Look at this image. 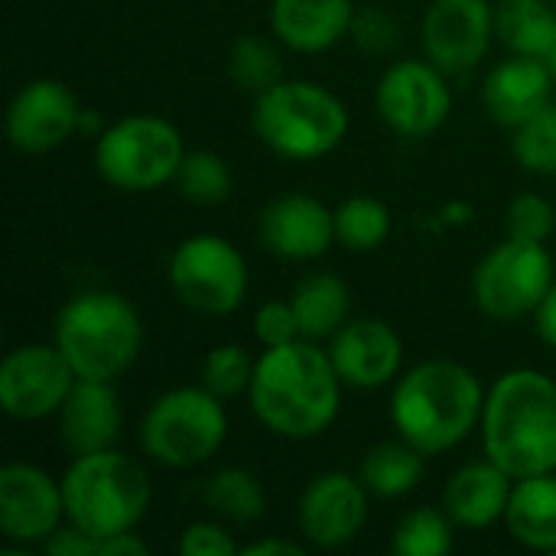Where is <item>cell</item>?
<instances>
[{
  "instance_id": "obj_3",
  "label": "cell",
  "mask_w": 556,
  "mask_h": 556,
  "mask_svg": "<svg viewBox=\"0 0 556 556\" xmlns=\"http://www.w3.org/2000/svg\"><path fill=\"white\" fill-rule=\"evenodd\" d=\"M485 459L511 479L556 472V381L538 368H511L489 391L482 407Z\"/></svg>"
},
{
  "instance_id": "obj_11",
  "label": "cell",
  "mask_w": 556,
  "mask_h": 556,
  "mask_svg": "<svg viewBox=\"0 0 556 556\" xmlns=\"http://www.w3.org/2000/svg\"><path fill=\"white\" fill-rule=\"evenodd\" d=\"M375 111L381 124L391 127L397 137L420 140L437 134L453 111L446 72L437 68L430 59L391 62L375 85Z\"/></svg>"
},
{
  "instance_id": "obj_23",
  "label": "cell",
  "mask_w": 556,
  "mask_h": 556,
  "mask_svg": "<svg viewBox=\"0 0 556 556\" xmlns=\"http://www.w3.org/2000/svg\"><path fill=\"white\" fill-rule=\"evenodd\" d=\"M505 528L521 547L556 554V472L515 479Z\"/></svg>"
},
{
  "instance_id": "obj_14",
  "label": "cell",
  "mask_w": 556,
  "mask_h": 556,
  "mask_svg": "<svg viewBox=\"0 0 556 556\" xmlns=\"http://www.w3.org/2000/svg\"><path fill=\"white\" fill-rule=\"evenodd\" d=\"M81 104L75 91L59 78H33L16 88L7 104L3 130L13 150L39 156L59 150L78 134Z\"/></svg>"
},
{
  "instance_id": "obj_13",
  "label": "cell",
  "mask_w": 556,
  "mask_h": 556,
  "mask_svg": "<svg viewBox=\"0 0 556 556\" xmlns=\"http://www.w3.org/2000/svg\"><path fill=\"white\" fill-rule=\"evenodd\" d=\"M62 479L33 463H7L0 469V538L13 547L46 544L65 525Z\"/></svg>"
},
{
  "instance_id": "obj_27",
  "label": "cell",
  "mask_w": 556,
  "mask_h": 556,
  "mask_svg": "<svg viewBox=\"0 0 556 556\" xmlns=\"http://www.w3.org/2000/svg\"><path fill=\"white\" fill-rule=\"evenodd\" d=\"M495 33L508 52L544 59L556 33V10L547 0H498Z\"/></svg>"
},
{
  "instance_id": "obj_12",
  "label": "cell",
  "mask_w": 556,
  "mask_h": 556,
  "mask_svg": "<svg viewBox=\"0 0 556 556\" xmlns=\"http://www.w3.org/2000/svg\"><path fill=\"white\" fill-rule=\"evenodd\" d=\"M78 375L55 342H26L0 365V407L7 417L36 424L62 410Z\"/></svg>"
},
{
  "instance_id": "obj_34",
  "label": "cell",
  "mask_w": 556,
  "mask_h": 556,
  "mask_svg": "<svg viewBox=\"0 0 556 556\" xmlns=\"http://www.w3.org/2000/svg\"><path fill=\"white\" fill-rule=\"evenodd\" d=\"M349 39L355 42V49H362L368 55H388L391 49L401 46L404 26H401V20L388 7L368 3V7H355Z\"/></svg>"
},
{
  "instance_id": "obj_9",
  "label": "cell",
  "mask_w": 556,
  "mask_h": 556,
  "mask_svg": "<svg viewBox=\"0 0 556 556\" xmlns=\"http://www.w3.org/2000/svg\"><path fill=\"white\" fill-rule=\"evenodd\" d=\"M176 300L202 316L235 313L251 287L244 254L222 235H192L176 244L166 267Z\"/></svg>"
},
{
  "instance_id": "obj_43",
  "label": "cell",
  "mask_w": 556,
  "mask_h": 556,
  "mask_svg": "<svg viewBox=\"0 0 556 556\" xmlns=\"http://www.w3.org/2000/svg\"><path fill=\"white\" fill-rule=\"evenodd\" d=\"M472 222V205L469 202H450L443 208V225H466Z\"/></svg>"
},
{
  "instance_id": "obj_41",
  "label": "cell",
  "mask_w": 556,
  "mask_h": 556,
  "mask_svg": "<svg viewBox=\"0 0 556 556\" xmlns=\"http://www.w3.org/2000/svg\"><path fill=\"white\" fill-rule=\"evenodd\" d=\"M306 547L287 538H261L241 547V556H303Z\"/></svg>"
},
{
  "instance_id": "obj_19",
  "label": "cell",
  "mask_w": 556,
  "mask_h": 556,
  "mask_svg": "<svg viewBox=\"0 0 556 556\" xmlns=\"http://www.w3.org/2000/svg\"><path fill=\"white\" fill-rule=\"evenodd\" d=\"M114 381H88L78 378L72 394L65 397L59 417V440L68 456L101 453L117 446L124 414L121 401L111 388Z\"/></svg>"
},
{
  "instance_id": "obj_5",
  "label": "cell",
  "mask_w": 556,
  "mask_h": 556,
  "mask_svg": "<svg viewBox=\"0 0 556 556\" xmlns=\"http://www.w3.org/2000/svg\"><path fill=\"white\" fill-rule=\"evenodd\" d=\"M52 342L78 378L117 381L143 349V323L127 296L85 290L59 309Z\"/></svg>"
},
{
  "instance_id": "obj_4",
  "label": "cell",
  "mask_w": 556,
  "mask_h": 556,
  "mask_svg": "<svg viewBox=\"0 0 556 556\" xmlns=\"http://www.w3.org/2000/svg\"><path fill=\"white\" fill-rule=\"evenodd\" d=\"M251 130L274 156L313 163L342 147L349 134V108L319 81L283 78L254 94Z\"/></svg>"
},
{
  "instance_id": "obj_26",
  "label": "cell",
  "mask_w": 556,
  "mask_h": 556,
  "mask_svg": "<svg viewBox=\"0 0 556 556\" xmlns=\"http://www.w3.org/2000/svg\"><path fill=\"white\" fill-rule=\"evenodd\" d=\"M202 505L225 525L248 528L264 518L267 511V492L261 479L241 466H225L212 472L202 485Z\"/></svg>"
},
{
  "instance_id": "obj_8",
  "label": "cell",
  "mask_w": 556,
  "mask_h": 556,
  "mask_svg": "<svg viewBox=\"0 0 556 556\" xmlns=\"http://www.w3.org/2000/svg\"><path fill=\"white\" fill-rule=\"evenodd\" d=\"M94 169L121 192H153L176 179L186 160L182 130L160 114H127L94 137Z\"/></svg>"
},
{
  "instance_id": "obj_42",
  "label": "cell",
  "mask_w": 556,
  "mask_h": 556,
  "mask_svg": "<svg viewBox=\"0 0 556 556\" xmlns=\"http://www.w3.org/2000/svg\"><path fill=\"white\" fill-rule=\"evenodd\" d=\"M104 127H108V124H104V117H101L94 108H81V117H78V134H85V137H98Z\"/></svg>"
},
{
  "instance_id": "obj_35",
  "label": "cell",
  "mask_w": 556,
  "mask_h": 556,
  "mask_svg": "<svg viewBox=\"0 0 556 556\" xmlns=\"http://www.w3.org/2000/svg\"><path fill=\"white\" fill-rule=\"evenodd\" d=\"M505 228L511 238H525V241H544L554 235L556 212L554 205L544 195L525 192L518 199H511L508 215H505Z\"/></svg>"
},
{
  "instance_id": "obj_1",
  "label": "cell",
  "mask_w": 556,
  "mask_h": 556,
  "mask_svg": "<svg viewBox=\"0 0 556 556\" xmlns=\"http://www.w3.org/2000/svg\"><path fill=\"white\" fill-rule=\"evenodd\" d=\"M251 414L274 437H323L342 410V378L319 342L296 339L264 349L248 388Z\"/></svg>"
},
{
  "instance_id": "obj_18",
  "label": "cell",
  "mask_w": 556,
  "mask_h": 556,
  "mask_svg": "<svg viewBox=\"0 0 556 556\" xmlns=\"http://www.w3.org/2000/svg\"><path fill=\"white\" fill-rule=\"evenodd\" d=\"M342 384L358 391H378L401 378L404 342L391 323L378 316L349 319L326 345Z\"/></svg>"
},
{
  "instance_id": "obj_30",
  "label": "cell",
  "mask_w": 556,
  "mask_h": 556,
  "mask_svg": "<svg viewBox=\"0 0 556 556\" xmlns=\"http://www.w3.org/2000/svg\"><path fill=\"white\" fill-rule=\"evenodd\" d=\"M228 78L248 94H261L287 78L283 55L264 36H241L228 49Z\"/></svg>"
},
{
  "instance_id": "obj_39",
  "label": "cell",
  "mask_w": 556,
  "mask_h": 556,
  "mask_svg": "<svg viewBox=\"0 0 556 556\" xmlns=\"http://www.w3.org/2000/svg\"><path fill=\"white\" fill-rule=\"evenodd\" d=\"M534 332L538 339L547 345V349H556V280L554 287L547 290V296L541 300V306L534 309Z\"/></svg>"
},
{
  "instance_id": "obj_44",
  "label": "cell",
  "mask_w": 556,
  "mask_h": 556,
  "mask_svg": "<svg viewBox=\"0 0 556 556\" xmlns=\"http://www.w3.org/2000/svg\"><path fill=\"white\" fill-rule=\"evenodd\" d=\"M547 68H551V75L556 78V33H554V39H551V46H547V52H544V59H541Z\"/></svg>"
},
{
  "instance_id": "obj_32",
  "label": "cell",
  "mask_w": 556,
  "mask_h": 556,
  "mask_svg": "<svg viewBox=\"0 0 556 556\" xmlns=\"http://www.w3.org/2000/svg\"><path fill=\"white\" fill-rule=\"evenodd\" d=\"M254 365H257V358H251V352L244 345H235V342L218 345L205 355L199 384L222 401H235L238 394H248Z\"/></svg>"
},
{
  "instance_id": "obj_16",
  "label": "cell",
  "mask_w": 556,
  "mask_h": 556,
  "mask_svg": "<svg viewBox=\"0 0 556 556\" xmlns=\"http://www.w3.org/2000/svg\"><path fill=\"white\" fill-rule=\"evenodd\" d=\"M368 498L371 495L358 476L336 469L316 476L296 502L303 541L319 551H339L352 544L368 525Z\"/></svg>"
},
{
  "instance_id": "obj_29",
  "label": "cell",
  "mask_w": 556,
  "mask_h": 556,
  "mask_svg": "<svg viewBox=\"0 0 556 556\" xmlns=\"http://www.w3.org/2000/svg\"><path fill=\"white\" fill-rule=\"evenodd\" d=\"M173 186L179 189V195L186 202L212 208V205H222L231 195L235 176H231L228 160L218 156L215 150H192L179 163V173H176Z\"/></svg>"
},
{
  "instance_id": "obj_21",
  "label": "cell",
  "mask_w": 556,
  "mask_h": 556,
  "mask_svg": "<svg viewBox=\"0 0 556 556\" xmlns=\"http://www.w3.org/2000/svg\"><path fill=\"white\" fill-rule=\"evenodd\" d=\"M355 0H270V33L280 46L319 55L349 39Z\"/></svg>"
},
{
  "instance_id": "obj_7",
  "label": "cell",
  "mask_w": 556,
  "mask_h": 556,
  "mask_svg": "<svg viewBox=\"0 0 556 556\" xmlns=\"http://www.w3.org/2000/svg\"><path fill=\"white\" fill-rule=\"evenodd\" d=\"M137 440L147 459L166 469H195L228 440L225 401L202 384L173 388L147 407Z\"/></svg>"
},
{
  "instance_id": "obj_22",
  "label": "cell",
  "mask_w": 556,
  "mask_h": 556,
  "mask_svg": "<svg viewBox=\"0 0 556 556\" xmlns=\"http://www.w3.org/2000/svg\"><path fill=\"white\" fill-rule=\"evenodd\" d=\"M515 479L492 459L456 469L443 489V511L463 531H485L505 521Z\"/></svg>"
},
{
  "instance_id": "obj_2",
  "label": "cell",
  "mask_w": 556,
  "mask_h": 556,
  "mask_svg": "<svg viewBox=\"0 0 556 556\" xmlns=\"http://www.w3.org/2000/svg\"><path fill=\"white\" fill-rule=\"evenodd\" d=\"M485 388L472 368L453 358H427L394 381L391 427L427 459L456 450L482 424Z\"/></svg>"
},
{
  "instance_id": "obj_37",
  "label": "cell",
  "mask_w": 556,
  "mask_h": 556,
  "mask_svg": "<svg viewBox=\"0 0 556 556\" xmlns=\"http://www.w3.org/2000/svg\"><path fill=\"white\" fill-rule=\"evenodd\" d=\"M176 551L182 556H235L241 554V544L225 528V521H192L182 531Z\"/></svg>"
},
{
  "instance_id": "obj_28",
  "label": "cell",
  "mask_w": 556,
  "mask_h": 556,
  "mask_svg": "<svg viewBox=\"0 0 556 556\" xmlns=\"http://www.w3.org/2000/svg\"><path fill=\"white\" fill-rule=\"evenodd\" d=\"M391 235V208L371 195H349L336 208V244L352 254L378 251Z\"/></svg>"
},
{
  "instance_id": "obj_24",
  "label": "cell",
  "mask_w": 556,
  "mask_h": 556,
  "mask_svg": "<svg viewBox=\"0 0 556 556\" xmlns=\"http://www.w3.org/2000/svg\"><path fill=\"white\" fill-rule=\"evenodd\" d=\"M300 336L309 342H329L352 316V293L349 283L336 274H306L290 293Z\"/></svg>"
},
{
  "instance_id": "obj_15",
  "label": "cell",
  "mask_w": 556,
  "mask_h": 556,
  "mask_svg": "<svg viewBox=\"0 0 556 556\" xmlns=\"http://www.w3.org/2000/svg\"><path fill=\"white\" fill-rule=\"evenodd\" d=\"M424 52L446 75H463L485 62L495 33L489 0H433L424 13Z\"/></svg>"
},
{
  "instance_id": "obj_31",
  "label": "cell",
  "mask_w": 556,
  "mask_h": 556,
  "mask_svg": "<svg viewBox=\"0 0 556 556\" xmlns=\"http://www.w3.org/2000/svg\"><path fill=\"white\" fill-rule=\"evenodd\" d=\"M453 521L443 508H414L394 528L397 556H446L453 551Z\"/></svg>"
},
{
  "instance_id": "obj_20",
  "label": "cell",
  "mask_w": 556,
  "mask_h": 556,
  "mask_svg": "<svg viewBox=\"0 0 556 556\" xmlns=\"http://www.w3.org/2000/svg\"><path fill=\"white\" fill-rule=\"evenodd\" d=\"M551 68L538 55H518L511 52L505 62H498L482 85V104L489 117L508 130L531 121L544 104H551L554 88Z\"/></svg>"
},
{
  "instance_id": "obj_33",
  "label": "cell",
  "mask_w": 556,
  "mask_h": 556,
  "mask_svg": "<svg viewBox=\"0 0 556 556\" xmlns=\"http://www.w3.org/2000/svg\"><path fill=\"white\" fill-rule=\"evenodd\" d=\"M515 160L538 176H556V104H544L531 121L515 127L511 137Z\"/></svg>"
},
{
  "instance_id": "obj_38",
  "label": "cell",
  "mask_w": 556,
  "mask_h": 556,
  "mask_svg": "<svg viewBox=\"0 0 556 556\" xmlns=\"http://www.w3.org/2000/svg\"><path fill=\"white\" fill-rule=\"evenodd\" d=\"M98 547H101V541L98 538H91L88 531H81V528H75V525H62L46 544H42V554L49 556H98Z\"/></svg>"
},
{
  "instance_id": "obj_17",
  "label": "cell",
  "mask_w": 556,
  "mask_h": 556,
  "mask_svg": "<svg viewBox=\"0 0 556 556\" xmlns=\"http://www.w3.org/2000/svg\"><path fill=\"white\" fill-rule=\"evenodd\" d=\"M257 238L280 261H316L336 244V208L306 195H274L257 215Z\"/></svg>"
},
{
  "instance_id": "obj_6",
  "label": "cell",
  "mask_w": 556,
  "mask_h": 556,
  "mask_svg": "<svg viewBox=\"0 0 556 556\" xmlns=\"http://www.w3.org/2000/svg\"><path fill=\"white\" fill-rule=\"evenodd\" d=\"M68 525L104 541L121 531H134L153 498L143 466L117 446L101 453L72 456L62 476Z\"/></svg>"
},
{
  "instance_id": "obj_36",
  "label": "cell",
  "mask_w": 556,
  "mask_h": 556,
  "mask_svg": "<svg viewBox=\"0 0 556 556\" xmlns=\"http://www.w3.org/2000/svg\"><path fill=\"white\" fill-rule=\"evenodd\" d=\"M251 332H254V339L264 349H277V345H287V342L303 339L290 300H267V303H261V309L254 313Z\"/></svg>"
},
{
  "instance_id": "obj_25",
  "label": "cell",
  "mask_w": 556,
  "mask_h": 556,
  "mask_svg": "<svg viewBox=\"0 0 556 556\" xmlns=\"http://www.w3.org/2000/svg\"><path fill=\"white\" fill-rule=\"evenodd\" d=\"M424 453L414 450L407 440H384L371 446L358 466V479L365 482L371 498L394 502L410 495L424 482Z\"/></svg>"
},
{
  "instance_id": "obj_40",
  "label": "cell",
  "mask_w": 556,
  "mask_h": 556,
  "mask_svg": "<svg viewBox=\"0 0 556 556\" xmlns=\"http://www.w3.org/2000/svg\"><path fill=\"white\" fill-rule=\"evenodd\" d=\"M147 541L137 538V531H121V534H111L101 541L98 547V556H147Z\"/></svg>"
},
{
  "instance_id": "obj_10",
  "label": "cell",
  "mask_w": 556,
  "mask_h": 556,
  "mask_svg": "<svg viewBox=\"0 0 556 556\" xmlns=\"http://www.w3.org/2000/svg\"><path fill=\"white\" fill-rule=\"evenodd\" d=\"M554 280V257L547 244L508 235L479 261L472 274V296L489 319L518 323L521 316H534Z\"/></svg>"
}]
</instances>
